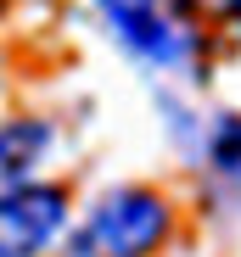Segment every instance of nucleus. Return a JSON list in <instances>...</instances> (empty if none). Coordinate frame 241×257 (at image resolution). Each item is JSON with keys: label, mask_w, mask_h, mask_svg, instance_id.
Returning <instances> with one entry per match:
<instances>
[{"label": "nucleus", "mask_w": 241, "mask_h": 257, "mask_svg": "<svg viewBox=\"0 0 241 257\" xmlns=\"http://www.w3.org/2000/svg\"><path fill=\"white\" fill-rule=\"evenodd\" d=\"M208 162L219 168V174H241V117H219L208 128Z\"/></svg>", "instance_id": "39448f33"}, {"label": "nucleus", "mask_w": 241, "mask_h": 257, "mask_svg": "<svg viewBox=\"0 0 241 257\" xmlns=\"http://www.w3.org/2000/svg\"><path fill=\"white\" fill-rule=\"evenodd\" d=\"M96 6H101V17L112 23V34L124 39L140 62L163 67V73L191 67L196 51H202L185 0H96Z\"/></svg>", "instance_id": "f03ea898"}, {"label": "nucleus", "mask_w": 241, "mask_h": 257, "mask_svg": "<svg viewBox=\"0 0 241 257\" xmlns=\"http://www.w3.org/2000/svg\"><path fill=\"white\" fill-rule=\"evenodd\" d=\"M45 151H51V123L23 117V123H12V128H0V196H6V190H23L28 174L45 162Z\"/></svg>", "instance_id": "20e7f679"}, {"label": "nucleus", "mask_w": 241, "mask_h": 257, "mask_svg": "<svg viewBox=\"0 0 241 257\" xmlns=\"http://www.w3.org/2000/svg\"><path fill=\"white\" fill-rule=\"evenodd\" d=\"M67 224V196L56 185H23L0 196V257H39Z\"/></svg>", "instance_id": "7ed1b4c3"}, {"label": "nucleus", "mask_w": 241, "mask_h": 257, "mask_svg": "<svg viewBox=\"0 0 241 257\" xmlns=\"http://www.w3.org/2000/svg\"><path fill=\"white\" fill-rule=\"evenodd\" d=\"M163 235H169V201L146 185H124L85 212V224L67 235V257H146Z\"/></svg>", "instance_id": "f257e3e1"}, {"label": "nucleus", "mask_w": 241, "mask_h": 257, "mask_svg": "<svg viewBox=\"0 0 241 257\" xmlns=\"http://www.w3.org/2000/svg\"><path fill=\"white\" fill-rule=\"evenodd\" d=\"M230 12H235V17H241V0H230Z\"/></svg>", "instance_id": "423d86ee"}]
</instances>
